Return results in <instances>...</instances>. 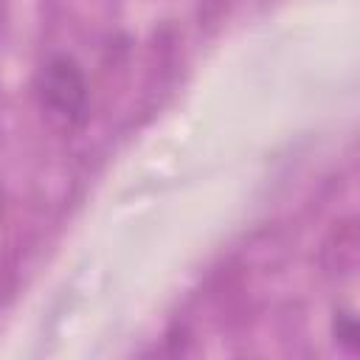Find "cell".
<instances>
[{
	"label": "cell",
	"instance_id": "obj_1",
	"mask_svg": "<svg viewBox=\"0 0 360 360\" xmlns=\"http://www.w3.org/2000/svg\"><path fill=\"white\" fill-rule=\"evenodd\" d=\"M37 96L51 124L73 129L87 112V82L73 56H51L37 76Z\"/></svg>",
	"mask_w": 360,
	"mask_h": 360
},
{
	"label": "cell",
	"instance_id": "obj_2",
	"mask_svg": "<svg viewBox=\"0 0 360 360\" xmlns=\"http://www.w3.org/2000/svg\"><path fill=\"white\" fill-rule=\"evenodd\" d=\"M335 335H338V340H340L343 346H349V349L354 352V349H357V321H354V315L340 312V315L335 318Z\"/></svg>",
	"mask_w": 360,
	"mask_h": 360
}]
</instances>
